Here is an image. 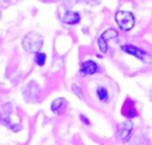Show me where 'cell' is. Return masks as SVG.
Instances as JSON below:
<instances>
[{
	"label": "cell",
	"instance_id": "1",
	"mask_svg": "<svg viewBox=\"0 0 152 145\" xmlns=\"http://www.w3.org/2000/svg\"><path fill=\"white\" fill-rule=\"evenodd\" d=\"M43 47V36L37 32H29L24 36L23 39V48L27 52H35L40 51V48Z\"/></svg>",
	"mask_w": 152,
	"mask_h": 145
},
{
	"label": "cell",
	"instance_id": "2",
	"mask_svg": "<svg viewBox=\"0 0 152 145\" xmlns=\"http://www.w3.org/2000/svg\"><path fill=\"white\" fill-rule=\"evenodd\" d=\"M115 23L121 31L128 32L135 27V16L129 11H118L115 15Z\"/></svg>",
	"mask_w": 152,
	"mask_h": 145
},
{
	"label": "cell",
	"instance_id": "3",
	"mask_svg": "<svg viewBox=\"0 0 152 145\" xmlns=\"http://www.w3.org/2000/svg\"><path fill=\"white\" fill-rule=\"evenodd\" d=\"M121 49H123L127 55L134 56V57L139 59L140 61H143V63H145V64L152 63V57L144 49H142V48H137V47L131 45V44H124V45H121Z\"/></svg>",
	"mask_w": 152,
	"mask_h": 145
},
{
	"label": "cell",
	"instance_id": "4",
	"mask_svg": "<svg viewBox=\"0 0 152 145\" xmlns=\"http://www.w3.org/2000/svg\"><path fill=\"white\" fill-rule=\"evenodd\" d=\"M121 115L128 120H131V119H134V117L137 116L136 107H135V103L131 100V99H126V100H124L123 107H121Z\"/></svg>",
	"mask_w": 152,
	"mask_h": 145
},
{
	"label": "cell",
	"instance_id": "5",
	"mask_svg": "<svg viewBox=\"0 0 152 145\" xmlns=\"http://www.w3.org/2000/svg\"><path fill=\"white\" fill-rule=\"evenodd\" d=\"M97 69H99V67L94 60H86L80 65V73L81 76H91V75L96 73Z\"/></svg>",
	"mask_w": 152,
	"mask_h": 145
},
{
	"label": "cell",
	"instance_id": "6",
	"mask_svg": "<svg viewBox=\"0 0 152 145\" xmlns=\"http://www.w3.org/2000/svg\"><path fill=\"white\" fill-rule=\"evenodd\" d=\"M81 20V16L79 15L75 11H67L63 15V23L68 24V25H75V24H79Z\"/></svg>",
	"mask_w": 152,
	"mask_h": 145
},
{
	"label": "cell",
	"instance_id": "7",
	"mask_svg": "<svg viewBox=\"0 0 152 145\" xmlns=\"http://www.w3.org/2000/svg\"><path fill=\"white\" fill-rule=\"evenodd\" d=\"M67 104L68 103H67L66 99L59 97V99H56V100L52 101V104H51V111L56 115H61L64 111H66Z\"/></svg>",
	"mask_w": 152,
	"mask_h": 145
},
{
	"label": "cell",
	"instance_id": "8",
	"mask_svg": "<svg viewBox=\"0 0 152 145\" xmlns=\"http://www.w3.org/2000/svg\"><path fill=\"white\" fill-rule=\"evenodd\" d=\"M132 129H134V124H132L131 121H124L120 124V127H119L118 132H119V136H120L123 140H126V138H129V135H131Z\"/></svg>",
	"mask_w": 152,
	"mask_h": 145
},
{
	"label": "cell",
	"instance_id": "9",
	"mask_svg": "<svg viewBox=\"0 0 152 145\" xmlns=\"http://www.w3.org/2000/svg\"><path fill=\"white\" fill-rule=\"evenodd\" d=\"M96 93H97V97H99V100L102 101V103H107L108 99H110V93H108V89H107L105 87H103V85L97 87Z\"/></svg>",
	"mask_w": 152,
	"mask_h": 145
},
{
	"label": "cell",
	"instance_id": "10",
	"mask_svg": "<svg viewBox=\"0 0 152 145\" xmlns=\"http://www.w3.org/2000/svg\"><path fill=\"white\" fill-rule=\"evenodd\" d=\"M102 37H104L107 41H110V40L112 39H118V31H115V29H105L104 32L102 33Z\"/></svg>",
	"mask_w": 152,
	"mask_h": 145
},
{
	"label": "cell",
	"instance_id": "11",
	"mask_svg": "<svg viewBox=\"0 0 152 145\" xmlns=\"http://www.w3.org/2000/svg\"><path fill=\"white\" fill-rule=\"evenodd\" d=\"M45 60H47V55H45L44 52H40V51H37L36 55H35V61H36L37 65L43 67L45 64Z\"/></svg>",
	"mask_w": 152,
	"mask_h": 145
},
{
	"label": "cell",
	"instance_id": "12",
	"mask_svg": "<svg viewBox=\"0 0 152 145\" xmlns=\"http://www.w3.org/2000/svg\"><path fill=\"white\" fill-rule=\"evenodd\" d=\"M97 45H99L102 52H104V53L108 52V41L104 39V37H102V36L97 37Z\"/></svg>",
	"mask_w": 152,
	"mask_h": 145
},
{
	"label": "cell",
	"instance_id": "13",
	"mask_svg": "<svg viewBox=\"0 0 152 145\" xmlns=\"http://www.w3.org/2000/svg\"><path fill=\"white\" fill-rule=\"evenodd\" d=\"M80 120L84 123V124H87V125H91V123H89V120L87 119V117H84V115H80Z\"/></svg>",
	"mask_w": 152,
	"mask_h": 145
}]
</instances>
